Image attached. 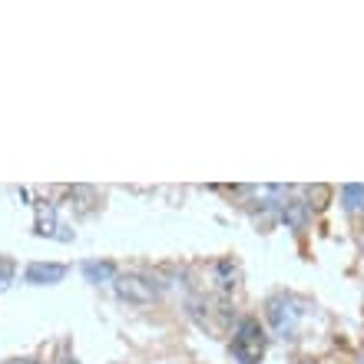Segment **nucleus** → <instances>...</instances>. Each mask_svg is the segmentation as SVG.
I'll return each instance as SVG.
<instances>
[{"instance_id":"1","label":"nucleus","mask_w":364,"mask_h":364,"mask_svg":"<svg viewBox=\"0 0 364 364\" xmlns=\"http://www.w3.org/2000/svg\"><path fill=\"white\" fill-rule=\"evenodd\" d=\"M232 355L239 364H262L265 358V328L259 318H242L232 331Z\"/></svg>"},{"instance_id":"2","label":"nucleus","mask_w":364,"mask_h":364,"mask_svg":"<svg viewBox=\"0 0 364 364\" xmlns=\"http://www.w3.org/2000/svg\"><path fill=\"white\" fill-rule=\"evenodd\" d=\"M113 285H116V295L123 301H129V305H153L156 301V288L143 275H116Z\"/></svg>"},{"instance_id":"4","label":"nucleus","mask_w":364,"mask_h":364,"mask_svg":"<svg viewBox=\"0 0 364 364\" xmlns=\"http://www.w3.org/2000/svg\"><path fill=\"white\" fill-rule=\"evenodd\" d=\"M308 215H311V209H308V202H298V199L285 202V209H282V219H285L288 225H291V229H305Z\"/></svg>"},{"instance_id":"3","label":"nucleus","mask_w":364,"mask_h":364,"mask_svg":"<svg viewBox=\"0 0 364 364\" xmlns=\"http://www.w3.org/2000/svg\"><path fill=\"white\" fill-rule=\"evenodd\" d=\"M67 275V265H57V262H30L27 265V282L30 285H57Z\"/></svg>"},{"instance_id":"5","label":"nucleus","mask_w":364,"mask_h":364,"mask_svg":"<svg viewBox=\"0 0 364 364\" xmlns=\"http://www.w3.org/2000/svg\"><path fill=\"white\" fill-rule=\"evenodd\" d=\"M83 275L90 282H106V278H116V265L113 262H87L83 265Z\"/></svg>"},{"instance_id":"8","label":"nucleus","mask_w":364,"mask_h":364,"mask_svg":"<svg viewBox=\"0 0 364 364\" xmlns=\"http://www.w3.org/2000/svg\"><path fill=\"white\" fill-rule=\"evenodd\" d=\"M308 199H315V209H325L328 199H331V189H328V186H311V189H308Z\"/></svg>"},{"instance_id":"9","label":"nucleus","mask_w":364,"mask_h":364,"mask_svg":"<svg viewBox=\"0 0 364 364\" xmlns=\"http://www.w3.org/2000/svg\"><path fill=\"white\" fill-rule=\"evenodd\" d=\"M298 364H318V361H308V358H301V361H298Z\"/></svg>"},{"instance_id":"7","label":"nucleus","mask_w":364,"mask_h":364,"mask_svg":"<svg viewBox=\"0 0 364 364\" xmlns=\"http://www.w3.org/2000/svg\"><path fill=\"white\" fill-rule=\"evenodd\" d=\"M14 275H17V265H14V259H7V255H0V291L14 282Z\"/></svg>"},{"instance_id":"6","label":"nucleus","mask_w":364,"mask_h":364,"mask_svg":"<svg viewBox=\"0 0 364 364\" xmlns=\"http://www.w3.org/2000/svg\"><path fill=\"white\" fill-rule=\"evenodd\" d=\"M361 205H364V186H358V182L345 186V209L348 212H358Z\"/></svg>"}]
</instances>
